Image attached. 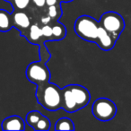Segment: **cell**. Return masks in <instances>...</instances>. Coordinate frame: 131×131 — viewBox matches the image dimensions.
I'll return each mask as SVG.
<instances>
[{
	"label": "cell",
	"mask_w": 131,
	"mask_h": 131,
	"mask_svg": "<svg viewBox=\"0 0 131 131\" xmlns=\"http://www.w3.org/2000/svg\"><path fill=\"white\" fill-rule=\"evenodd\" d=\"M36 97L39 103L46 110L55 111L62 108V89L49 82L38 85Z\"/></svg>",
	"instance_id": "cell-1"
},
{
	"label": "cell",
	"mask_w": 131,
	"mask_h": 131,
	"mask_svg": "<svg viewBox=\"0 0 131 131\" xmlns=\"http://www.w3.org/2000/svg\"><path fill=\"white\" fill-rule=\"evenodd\" d=\"M100 24L88 15H82L75 23V31L84 40L95 42Z\"/></svg>",
	"instance_id": "cell-2"
},
{
	"label": "cell",
	"mask_w": 131,
	"mask_h": 131,
	"mask_svg": "<svg viewBox=\"0 0 131 131\" xmlns=\"http://www.w3.org/2000/svg\"><path fill=\"white\" fill-rule=\"evenodd\" d=\"M101 26L104 28L115 40L119 37L125 27V22L118 14L115 12H107L103 14L99 22Z\"/></svg>",
	"instance_id": "cell-3"
},
{
	"label": "cell",
	"mask_w": 131,
	"mask_h": 131,
	"mask_svg": "<svg viewBox=\"0 0 131 131\" xmlns=\"http://www.w3.org/2000/svg\"><path fill=\"white\" fill-rule=\"evenodd\" d=\"M92 112L97 119L108 121L114 118L117 112V107L112 101L107 98H99L93 102Z\"/></svg>",
	"instance_id": "cell-4"
},
{
	"label": "cell",
	"mask_w": 131,
	"mask_h": 131,
	"mask_svg": "<svg viewBox=\"0 0 131 131\" xmlns=\"http://www.w3.org/2000/svg\"><path fill=\"white\" fill-rule=\"evenodd\" d=\"M26 77L30 82L41 85L49 80V72L47 67L41 62H33L28 66L26 69Z\"/></svg>",
	"instance_id": "cell-5"
},
{
	"label": "cell",
	"mask_w": 131,
	"mask_h": 131,
	"mask_svg": "<svg viewBox=\"0 0 131 131\" xmlns=\"http://www.w3.org/2000/svg\"><path fill=\"white\" fill-rule=\"evenodd\" d=\"M70 88H71L72 94H73L74 99L77 102L78 109H82L89 103L91 96H90L89 92L84 86L78 85V84H73V85H70Z\"/></svg>",
	"instance_id": "cell-6"
},
{
	"label": "cell",
	"mask_w": 131,
	"mask_h": 131,
	"mask_svg": "<svg viewBox=\"0 0 131 131\" xmlns=\"http://www.w3.org/2000/svg\"><path fill=\"white\" fill-rule=\"evenodd\" d=\"M115 41H116V40L102 26H99L98 34H97L95 42L101 49L103 50H110L113 48Z\"/></svg>",
	"instance_id": "cell-7"
},
{
	"label": "cell",
	"mask_w": 131,
	"mask_h": 131,
	"mask_svg": "<svg viewBox=\"0 0 131 131\" xmlns=\"http://www.w3.org/2000/svg\"><path fill=\"white\" fill-rule=\"evenodd\" d=\"M62 108L68 112H75L79 110L72 94L70 85L62 89Z\"/></svg>",
	"instance_id": "cell-8"
},
{
	"label": "cell",
	"mask_w": 131,
	"mask_h": 131,
	"mask_svg": "<svg viewBox=\"0 0 131 131\" xmlns=\"http://www.w3.org/2000/svg\"><path fill=\"white\" fill-rule=\"evenodd\" d=\"M25 123L21 117L17 115L10 116L4 119L2 123L3 130H24Z\"/></svg>",
	"instance_id": "cell-9"
},
{
	"label": "cell",
	"mask_w": 131,
	"mask_h": 131,
	"mask_svg": "<svg viewBox=\"0 0 131 131\" xmlns=\"http://www.w3.org/2000/svg\"><path fill=\"white\" fill-rule=\"evenodd\" d=\"M12 21L15 25L22 29H26L30 26V19L28 15L24 12H17L12 16Z\"/></svg>",
	"instance_id": "cell-10"
},
{
	"label": "cell",
	"mask_w": 131,
	"mask_h": 131,
	"mask_svg": "<svg viewBox=\"0 0 131 131\" xmlns=\"http://www.w3.org/2000/svg\"><path fill=\"white\" fill-rule=\"evenodd\" d=\"M12 27L11 16L5 10H0V31H7Z\"/></svg>",
	"instance_id": "cell-11"
},
{
	"label": "cell",
	"mask_w": 131,
	"mask_h": 131,
	"mask_svg": "<svg viewBox=\"0 0 131 131\" xmlns=\"http://www.w3.org/2000/svg\"><path fill=\"white\" fill-rule=\"evenodd\" d=\"M55 129L56 130H74L75 127L71 119L68 118H62L56 122Z\"/></svg>",
	"instance_id": "cell-12"
},
{
	"label": "cell",
	"mask_w": 131,
	"mask_h": 131,
	"mask_svg": "<svg viewBox=\"0 0 131 131\" xmlns=\"http://www.w3.org/2000/svg\"><path fill=\"white\" fill-rule=\"evenodd\" d=\"M66 36V28L62 24L57 23L52 26V37L54 40H62Z\"/></svg>",
	"instance_id": "cell-13"
},
{
	"label": "cell",
	"mask_w": 131,
	"mask_h": 131,
	"mask_svg": "<svg viewBox=\"0 0 131 131\" xmlns=\"http://www.w3.org/2000/svg\"><path fill=\"white\" fill-rule=\"evenodd\" d=\"M42 116H43V115L37 111H30L27 114V116H26V122H27L28 125L31 126V127H32L33 128H34L36 124L38 123V121L40 119V118H41Z\"/></svg>",
	"instance_id": "cell-14"
},
{
	"label": "cell",
	"mask_w": 131,
	"mask_h": 131,
	"mask_svg": "<svg viewBox=\"0 0 131 131\" xmlns=\"http://www.w3.org/2000/svg\"><path fill=\"white\" fill-rule=\"evenodd\" d=\"M42 37L41 28L39 27L37 24H32L30 28V40L31 41L35 42Z\"/></svg>",
	"instance_id": "cell-15"
},
{
	"label": "cell",
	"mask_w": 131,
	"mask_h": 131,
	"mask_svg": "<svg viewBox=\"0 0 131 131\" xmlns=\"http://www.w3.org/2000/svg\"><path fill=\"white\" fill-rule=\"evenodd\" d=\"M49 127H50V122H49V118L45 116H42L40 118V119L38 121V123L36 124L35 127L33 129L34 130H49Z\"/></svg>",
	"instance_id": "cell-16"
},
{
	"label": "cell",
	"mask_w": 131,
	"mask_h": 131,
	"mask_svg": "<svg viewBox=\"0 0 131 131\" xmlns=\"http://www.w3.org/2000/svg\"><path fill=\"white\" fill-rule=\"evenodd\" d=\"M41 33L43 37H52V27L49 24H44L43 27L41 28Z\"/></svg>",
	"instance_id": "cell-17"
},
{
	"label": "cell",
	"mask_w": 131,
	"mask_h": 131,
	"mask_svg": "<svg viewBox=\"0 0 131 131\" xmlns=\"http://www.w3.org/2000/svg\"><path fill=\"white\" fill-rule=\"evenodd\" d=\"M15 6L19 9H24L29 5L30 0H14Z\"/></svg>",
	"instance_id": "cell-18"
},
{
	"label": "cell",
	"mask_w": 131,
	"mask_h": 131,
	"mask_svg": "<svg viewBox=\"0 0 131 131\" xmlns=\"http://www.w3.org/2000/svg\"><path fill=\"white\" fill-rule=\"evenodd\" d=\"M48 15L50 17L51 19H54L58 15V8L56 6H49V9H48Z\"/></svg>",
	"instance_id": "cell-19"
},
{
	"label": "cell",
	"mask_w": 131,
	"mask_h": 131,
	"mask_svg": "<svg viewBox=\"0 0 131 131\" xmlns=\"http://www.w3.org/2000/svg\"><path fill=\"white\" fill-rule=\"evenodd\" d=\"M32 1L37 6H40V7L46 5V0H32Z\"/></svg>",
	"instance_id": "cell-20"
},
{
	"label": "cell",
	"mask_w": 131,
	"mask_h": 131,
	"mask_svg": "<svg viewBox=\"0 0 131 131\" xmlns=\"http://www.w3.org/2000/svg\"><path fill=\"white\" fill-rule=\"evenodd\" d=\"M50 20H51V18L49 16V15H48V16L42 17V18H41V23H42V24H48Z\"/></svg>",
	"instance_id": "cell-21"
},
{
	"label": "cell",
	"mask_w": 131,
	"mask_h": 131,
	"mask_svg": "<svg viewBox=\"0 0 131 131\" xmlns=\"http://www.w3.org/2000/svg\"><path fill=\"white\" fill-rule=\"evenodd\" d=\"M57 4V0H46V5L49 6H55Z\"/></svg>",
	"instance_id": "cell-22"
},
{
	"label": "cell",
	"mask_w": 131,
	"mask_h": 131,
	"mask_svg": "<svg viewBox=\"0 0 131 131\" xmlns=\"http://www.w3.org/2000/svg\"><path fill=\"white\" fill-rule=\"evenodd\" d=\"M65 1H67V2H69V1H71V0H65Z\"/></svg>",
	"instance_id": "cell-23"
}]
</instances>
